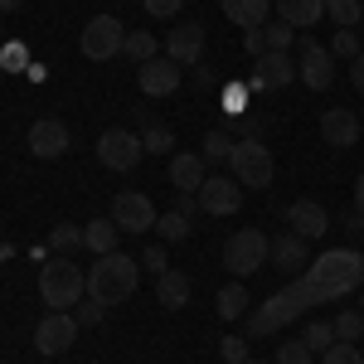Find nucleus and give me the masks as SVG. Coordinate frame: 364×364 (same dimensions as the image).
Here are the masks:
<instances>
[{
  "mask_svg": "<svg viewBox=\"0 0 364 364\" xmlns=\"http://www.w3.org/2000/svg\"><path fill=\"white\" fill-rule=\"evenodd\" d=\"M199 54H204V25L199 20H180L166 34V58L170 63H199Z\"/></svg>",
  "mask_w": 364,
  "mask_h": 364,
  "instance_id": "15",
  "label": "nucleus"
},
{
  "mask_svg": "<svg viewBox=\"0 0 364 364\" xmlns=\"http://www.w3.org/2000/svg\"><path fill=\"white\" fill-rule=\"evenodd\" d=\"M0 68H5V73H25L29 68V49L25 44H0Z\"/></svg>",
  "mask_w": 364,
  "mask_h": 364,
  "instance_id": "34",
  "label": "nucleus"
},
{
  "mask_svg": "<svg viewBox=\"0 0 364 364\" xmlns=\"http://www.w3.org/2000/svg\"><path fill=\"white\" fill-rule=\"evenodd\" d=\"M243 311H248V287L243 282H228L224 291H219V316L224 321H238Z\"/></svg>",
  "mask_w": 364,
  "mask_h": 364,
  "instance_id": "26",
  "label": "nucleus"
},
{
  "mask_svg": "<svg viewBox=\"0 0 364 364\" xmlns=\"http://www.w3.org/2000/svg\"><path fill=\"white\" fill-rule=\"evenodd\" d=\"M301 340L311 345V355H326V350L336 345V326H331V321H311L306 331H301Z\"/></svg>",
  "mask_w": 364,
  "mask_h": 364,
  "instance_id": "30",
  "label": "nucleus"
},
{
  "mask_svg": "<svg viewBox=\"0 0 364 364\" xmlns=\"http://www.w3.org/2000/svg\"><path fill=\"white\" fill-rule=\"evenodd\" d=\"M97 161L107 170H136L146 161V146H141L136 132H127V127H112V132H102L97 136Z\"/></svg>",
  "mask_w": 364,
  "mask_h": 364,
  "instance_id": "7",
  "label": "nucleus"
},
{
  "mask_svg": "<svg viewBox=\"0 0 364 364\" xmlns=\"http://www.w3.org/2000/svg\"><path fill=\"white\" fill-rule=\"evenodd\" d=\"M73 340H78V321L68 316V311H49L39 326H34V350L39 355H68L73 350Z\"/></svg>",
  "mask_w": 364,
  "mask_h": 364,
  "instance_id": "8",
  "label": "nucleus"
},
{
  "mask_svg": "<svg viewBox=\"0 0 364 364\" xmlns=\"http://www.w3.org/2000/svg\"><path fill=\"white\" fill-rule=\"evenodd\" d=\"M141 146H146V156H175L170 146H175V132H170L166 122H156V117L141 107Z\"/></svg>",
  "mask_w": 364,
  "mask_h": 364,
  "instance_id": "22",
  "label": "nucleus"
},
{
  "mask_svg": "<svg viewBox=\"0 0 364 364\" xmlns=\"http://www.w3.org/2000/svg\"><path fill=\"white\" fill-rule=\"evenodd\" d=\"M29 151H34L39 161H58V156H68V127H63L58 117H39V122L29 127Z\"/></svg>",
  "mask_w": 364,
  "mask_h": 364,
  "instance_id": "14",
  "label": "nucleus"
},
{
  "mask_svg": "<svg viewBox=\"0 0 364 364\" xmlns=\"http://www.w3.org/2000/svg\"><path fill=\"white\" fill-rule=\"evenodd\" d=\"M360 282H364V252L360 248H331V252H321V257H311V267L301 277L291 282V287H282V291H272L248 316V340L287 331L291 321H301L321 301H340V296L360 291Z\"/></svg>",
  "mask_w": 364,
  "mask_h": 364,
  "instance_id": "1",
  "label": "nucleus"
},
{
  "mask_svg": "<svg viewBox=\"0 0 364 364\" xmlns=\"http://www.w3.org/2000/svg\"><path fill=\"white\" fill-rule=\"evenodd\" d=\"M0 44H5V29H0Z\"/></svg>",
  "mask_w": 364,
  "mask_h": 364,
  "instance_id": "48",
  "label": "nucleus"
},
{
  "mask_svg": "<svg viewBox=\"0 0 364 364\" xmlns=\"http://www.w3.org/2000/svg\"><path fill=\"white\" fill-rule=\"evenodd\" d=\"M243 49H248V58H262L267 54V29H243Z\"/></svg>",
  "mask_w": 364,
  "mask_h": 364,
  "instance_id": "41",
  "label": "nucleus"
},
{
  "mask_svg": "<svg viewBox=\"0 0 364 364\" xmlns=\"http://www.w3.org/2000/svg\"><path fill=\"white\" fill-rule=\"evenodd\" d=\"M364 122L350 107H331V112L321 117V136H326V146H336V151H350L355 141H360Z\"/></svg>",
  "mask_w": 364,
  "mask_h": 364,
  "instance_id": "18",
  "label": "nucleus"
},
{
  "mask_svg": "<svg viewBox=\"0 0 364 364\" xmlns=\"http://www.w3.org/2000/svg\"><path fill=\"white\" fill-rule=\"evenodd\" d=\"M141 267H146V272H156V277H161V272H170L166 248H161V243H156V248H146V252H141Z\"/></svg>",
  "mask_w": 364,
  "mask_h": 364,
  "instance_id": "42",
  "label": "nucleus"
},
{
  "mask_svg": "<svg viewBox=\"0 0 364 364\" xmlns=\"http://www.w3.org/2000/svg\"><path fill=\"white\" fill-rule=\"evenodd\" d=\"M248 364H262V360H248Z\"/></svg>",
  "mask_w": 364,
  "mask_h": 364,
  "instance_id": "49",
  "label": "nucleus"
},
{
  "mask_svg": "<svg viewBox=\"0 0 364 364\" xmlns=\"http://www.w3.org/2000/svg\"><path fill=\"white\" fill-rule=\"evenodd\" d=\"M267 262H277L282 272H296L301 262H311V257H306V238H301V233H291V228L277 233V238H272V252H267Z\"/></svg>",
  "mask_w": 364,
  "mask_h": 364,
  "instance_id": "20",
  "label": "nucleus"
},
{
  "mask_svg": "<svg viewBox=\"0 0 364 364\" xmlns=\"http://www.w3.org/2000/svg\"><path fill=\"white\" fill-rule=\"evenodd\" d=\"M296 68H301V83L316 87V92H326V87L336 83V54H331V49H321L311 34L301 39V63H296Z\"/></svg>",
  "mask_w": 364,
  "mask_h": 364,
  "instance_id": "11",
  "label": "nucleus"
},
{
  "mask_svg": "<svg viewBox=\"0 0 364 364\" xmlns=\"http://www.w3.org/2000/svg\"><path fill=\"white\" fill-rule=\"evenodd\" d=\"M340 224L350 228V233H364V214H360V209H355V214H345V219H340Z\"/></svg>",
  "mask_w": 364,
  "mask_h": 364,
  "instance_id": "44",
  "label": "nucleus"
},
{
  "mask_svg": "<svg viewBox=\"0 0 364 364\" xmlns=\"http://www.w3.org/2000/svg\"><path fill=\"white\" fill-rule=\"evenodd\" d=\"M136 83L146 97H170L175 87H180V63H170L166 54H156L151 63H141L136 68Z\"/></svg>",
  "mask_w": 364,
  "mask_h": 364,
  "instance_id": "16",
  "label": "nucleus"
},
{
  "mask_svg": "<svg viewBox=\"0 0 364 364\" xmlns=\"http://www.w3.org/2000/svg\"><path fill=\"white\" fill-rule=\"evenodd\" d=\"M331 326H336V340H350V345H355V340L364 336V311H340Z\"/></svg>",
  "mask_w": 364,
  "mask_h": 364,
  "instance_id": "31",
  "label": "nucleus"
},
{
  "mask_svg": "<svg viewBox=\"0 0 364 364\" xmlns=\"http://www.w3.org/2000/svg\"><path fill=\"white\" fill-rule=\"evenodd\" d=\"M331 54H336V58H360V54H364L360 29H340V34H336V44H331Z\"/></svg>",
  "mask_w": 364,
  "mask_h": 364,
  "instance_id": "32",
  "label": "nucleus"
},
{
  "mask_svg": "<svg viewBox=\"0 0 364 364\" xmlns=\"http://www.w3.org/2000/svg\"><path fill=\"white\" fill-rule=\"evenodd\" d=\"M204 180H209V170H204L199 151H175L170 156V185H175V195H199Z\"/></svg>",
  "mask_w": 364,
  "mask_h": 364,
  "instance_id": "17",
  "label": "nucleus"
},
{
  "mask_svg": "<svg viewBox=\"0 0 364 364\" xmlns=\"http://www.w3.org/2000/svg\"><path fill=\"white\" fill-rule=\"evenodd\" d=\"M10 252H15V243H0V262H5V257H10Z\"/></svg>",
  "mask_w": 364,
  "mask_h": 364,
  "instance_id": "47",
  "label": "nucleus"
},
{
  "mask_svg": "<svg viewBox=\"0 0 364 364\" xmlns=\"http://www.w3.org/2000/svg\"><path fill=\"white\" fill-rule=\"evenodd\" d=\"M156 301L166 311L190 306V277H185V272H161V277H156Z\"/></svg>",
  "mask_w": 364,
  "mask_h": 364,
  "instance_id": "23",
  "label": "nucleus"
},
{
  "mask_svg": "<svg viewBox=\"0 0 364 364\" xmlns=\"http://www.w3.org/2000/svg\"><path fill=\"white\" fill-rule=\"evenodd\" d=\"M326 15L336 20L340 29H355L364 20V10H360V0H326Z\"/></svg>",
  "mask_w": 364,
  "mask_h": 364,
  "instance_id": "29",
  "label": "nucleus"
},
{
  "mask_svg": "<svg viewBox=\"0 0 364 364\" xmlns=\"http://www.w3.org/2000/svg\"><path fill=\"white\" fill-rule=\"evenodd\" d=\"M87 291V272L78 267V262H68L63 252L58 257H49L44 267H39V296L49 301V311H68L78 306Z\"/></svg>",
  "mask_w": 364,
  "mask_h": 364,
  "instance_id": "3",
  "label": "nucleus"
},
{
  "mask_svg": "<svg viewBox=\"0 0 364 364\" xmlns=\"http://www.w3.org/2000/svg\"><path fill=\"white\" fill-rule=\"evenodd\" d=\"M360 311H364V296H360Z\"/></svg>",
  "mask_w": 364,
  "mask_h": 364,
  "instance_id": "50",
  "label": "nucleus"
},
{
  "mask_svg": "<svg viewBox=\"0 0 364 364\" xmlns=\"http://www.w3.org/2000/svg\"><path fill=\"white\" fill-rule=\"evenodd\" d=\"M282 15V25L291 29H316L321 20H326V0H272Z\"/></svg>",
  "mask_w": 364,
  "mask_h": 364,
  "instance_id": "19",
  "label": "nucleus"
},
{
  "mask_svg": "<svg viewBox=\"0 0 364 364\" xmlns=\"http://www.w3.org/2000/svg\"><path fill=\"white\" fill-rule=\"evenodd\" d=\"M199 156H204V161H228V156H233V141H228L224 132H209V136H204V151H199Z\"/></svg>",
  "mask_w": 364,
  "mask_h": 364,
  "instance_id": "36",
  "label": "nucleus"
},
{
  "mask_svg": "<svg viewBox=\"0 0 364 364\" xmlns=\"http://www.w3.org/2000/svg\"><path fill=\"white\" fill-rule=\"evenodd\" d=\"M287 228L291 233H301V238H326V228H331V214H326V204H316V199H291L287 204Z\"/></svg>",
  "mask_w": 364,
  "mask_h": 364,
  "instance_id": "12",
  "label": "nucleus"
},
{
  "mask_svg": "<svg viewBox=\"0 0 364 364\" xmlns=\"http://www.w3.org/2000/svg\"><path fill=\"white\" fill-rule=\"evenodd\" d=\"M122 44H127V29H122L117 15H92V20L83 25V39H78V49H83L87 58H97V63L117 58Z\"/></svg>",
  "mask_w": 364,
  "mask_h": 364,
  "instance_id": "6",
  "label": "nucleus"
},
{
  "mask_svg": "<svg viewBox=\"0 0 364 364\" xmlns=\"http://www.w3.org/2000/svg\"><path fill=\"white\" fill-rule=\"evenodd\" d=\"M355 209H360V214H364V175H360V180H355Z\"/></svg>",
  "mask_w": 364,
  "mask_h": 364,
  "instance_id": "45",
  "label": "nucleus"
},
{
  "mask_svg": "<svg viewBox=\"0 0 364 364\" xmlns=\"http://www.w3.org/2000/svg\"><path fill=\"white\" fill-rule=\"evenodd\" d=\"M20 5H25V0H0V15H5V10H20Z\"/></svg>",
  "mask_w": 364,
  "mask_h": 364,
  "instance_id": "46",
  "label": "nucleus"
},
{
  "mask_svg": "<svg viewBox=\"0 0 364 364\" xmlns=\"http://www.w3.org/2000/svg\"><path fill=\"white\" fill-rule=\"evenodd\" d=\"M267 252H272V238L262 228H238V233H228V243H224V267L243 282L257 267H267Z\"/></svg>",
  "mask_w": 364,
  "mask_h": 364,
  "instance_id": "4",
  "label": "nucleus"
},
{
  "mask_svg": "<svg viewBox=\"0 0 364 364\" xmlns=\"http://www.w3.org/2000/svg\"><path fill=\"white\" fill-rule=\"evenodd\" d=\"M262 29H267V49H277V54L291 49V34H296L291 25H282V20H277V25H262Z\"/></svg>",
  "mask_w": 364,
  "mask_h": 364,
  "instance_id": "39",
  "label": "nucleus"
},
{
  "mask_svg": "<svg viewBox=\"0 0 364 364\" xmlns=\"http://www.w3.org/2000/svg\"><path fill=\"white\" fill-rule=\"evenodd\" d=\"M49 248L63 252V257H68V252H78V248H83V228H78V224H54V233H49Z\"/></svg>",
  "mask_w": 364,
  "mask_h": 364,
  "instance_id": "28",
  "label": "nucleus"
},
{
  "mask_svg": "<svg viewBox=\"0 0 364 364\" xmlns=\"http://www.w3.org/2000/svg\"><path fill=\"white\" fill-rule=\"evenodd\" d=\"M156 49H161V44H156V34H146V29H132V34H127V44H122V54L136 58V68H141V63H151Z\"/></svg>",
  "mask_w": 364,
  "mask_h": 364,
  "instance_id": "27",
  "label": "nucleus"
},
{
  "mask_svg": "<svg viewBox=\"0 0 364 364\" xmlns=\"http://www.w3.org/2000/svg\"><path fill=\"white\" fill-rule=\"evenodd\" d=\"M219 5H224V15L238 29H257V25H267V15H272V0H219Z\"/></svg>",
  "mask_w": 364,
  "mask_h": 364,
  "instance_id": "21",
  "label": "nucleus"
},
{
  "mask_svg": "<svg viewBox=\"0 0 364 364\" xmlns=\"http://www.w3.org/2000/svg\"><path fill=\"white\" fill-rule=\"evenodd\" d=\"M350 83L364 92V54H360V58H350Z\"/></svg>",
  "mask_w": 364,
  "mask_h": 364,
  "instance_id": "43",
  "label": "nucleus"
},
{
  "mask_svg": "<svg viewBox=\"0 0 364 364\" xmlns=\"http://www.w3.org/2000/svg\"><path fill=\"white\" fill-rule=\"evenodd\" d=\"M156 204L146 195H132V190H122V195L112 199V224L122 228V233H151L156 228Z\"/></svg>",
  "mask_w": 364,
  "mask_h": 364,
  "instance_id": "9",
  "label": "nucleus"
},
{
  "mask_svg": "<svg viewBox=\"0 0 364 364\" xmlns=\"http://www.w3.org/2000/svg\"><path fill=\"white\" fill-rule=\"evenodd\" d=\"M219 350H224L228 364H248V336H224V340H219Z\"/></svg>",
  "mask_w": 364,
  "mask_h": 364,
  "instance_id": "37",
  "label": "nucleus"
},
{
  "mask_svg": "<svg viewBox=\"0 0 364 364\" xmlns=\"http://www.w3.org/2000/svg\"><path fill=\"white\" fill-rule=\"evenodd\" d=\"M228 166H233V180L238 185H248V190H267L272 185V175H277V161H272V151L262 146V141H233V156H228Z\"/></svg>",
  "mask_w": 364,
  "mask_h": 364,
  "instance_id": "5",
  "label": "nucleus"
},
{
  "mask_svg": "<svg viewBox=\"0 0 364 364\" xmlns=\"http://www.w3.org/2000/svg\"><path fill=\"white\" fill-rule=\"evenodd\" d=\"M141 282V257H127V252H102L87 272V296L102 301V306H117V301H132Z\"/></svg>",
  "mask_w": 364,
  "mask_h": 364,
  "instance_id": "2",
  "label": "nucleus"
},
{
  "mask_svg": "<svg viewBox=\"0 0 364 364\" xmlns=\"http://www.w3.org/2000/svg\"><path fill=\"white\" fill-rule=\"evenodd\" d=\"M272 364H311V345L306 340H282Z\"/></svg>",
  "mask_w": 364,
  "mask_h": 364,
  "instance_id": "33",
  "label": "nucleus"
},
{
  "mask_svg": "<svg viewBox=\"0 0 364 364\" xmlns=\"http://www.w3.org/2000/svg\"><path fill=\"white\" fill-rule=\"evenodd\" d=\"M141 5H146V15H151V20H170V15H180V10H185V0H141Z\"/></svg>",
  "mask_w": 364,
  "mask_h": 364,
  "instance_id": "40",
  "label": "nucleus"
},
{
  "mask_svg": "<svg viewBox=\"0 0 364 364\" xmlns=\"http://www.w3.org/2000/svg\"><path fill=\"white\" fill-rule=\"evenodd\" d=\"M291 78H296L291 58L277 54V49H267L262 58H252V78H248V87H257V92H277V87H287Z\"/></svg>",
  "mask_w": 364,
  "mask_h": 364,
  "instance_id": "13",
  "label": "nucleus"
},
{
  "mask_svg": "<svg viewBox=\"0 0 364 364\" xmlns=\"http://www.w3.org/2000/svg\"><path fill=\"white\" fill-rule=\"evenodd\" d=\"M73 321H78V326H102V321H107V306L87 296V301H78V316H73Z\"/></svg>",
  "mask_w": 364,
  "mask_h": 364,
  "instance_id": "38",
  "label": "nucleus"
},
{
  "mask_svg": "<svg viewBox=\"0 0 364 364\" xmlns=\"http://www.w3.org/2000/svg\"><path fill=\"white\" fill-rule=\"evenodd\" d=\"M238 204H243V185L233 180V175H209L204 185H199V209L204 214H238Z\"/></svg>",
  "mask_w": 364,
  "mask_h": 364,
  "instance_id": "10",
  "label": "nucleus"
},
{
  "mask_svg": "<svg viewBox=\"0 0 364 364\" xmlns=\"http://www.w3.org/2000/svg\"><path fill=\"white\" fill-rule=\"evenodd\" d=\"M117 238H122V228H117L112 219H92V224L83 228V248H92L97 257H102V252H117Z\"/></svg>",
  "mask_w": 364,
  "mask_h": 364,
  "instance_id": "24",
  "label": "nucleus"
},
{
  "mask_svg": "<svg viewBox=\"0 0 364 364\" xmlns=\"http://www.w3.org/2000/svg\"><path fill=\"white\" fill-rule=\"evenodd\" d=\"M190 228H195V219H190V214H180V209H166V214L156 219L161 243H185V238H190Z\"/></svg>",
  "mask_w": 364,
  "mask_h": 364,
  "instance_id": "25",
  "label": "nucleus"
},
{
  "mask_svg": "<svg viewBox=\"0 0 364 364\" xmlns=\"http://www.w3.org/2000/svg\"><path fill=\"white\" fill-rule=\"evenodd\" d=\"M321 360H326V364H364V350H355L350 340H336V345H331Z\"/></svg>",
  "mask_w": 364,
  "mask_h": 364,
  "instance_id": "35",
  "label": "nucleus"
}]
</instances>
